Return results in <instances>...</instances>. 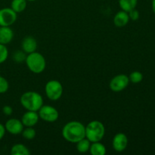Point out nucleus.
Instances as JSON below:
<instances>
[{
	"label": "nucleus",
	"mask_w": 155,
	"mask_h": 155,
	"mask_svg": "<svg viewBox=\"0 0 155 155\" xmlns=\"http://www.w3.org/2000/svg\"><path fill=\"white\" fill-rule=\"evenodd\" d=\"M61 133L66 141L77 143L86 138V127L79 121H71L64 126Z\"/></svg>",
	"instance_id": "1"
},
{
	"label": "nucleus",
	"mask_w": 155,
	"mask_h": 155,
	"mask_svg": "<svg viewBox=\"0 0 155 155\" xmlns=\"http://www.w3.org/2000/svg\"><path fill=\"white\" fill-rule=\"evenodd\" d=\"M20 102L27 110L38 111L43 105V98L38 92L29 91L21 95Z\"/></svg>",
	"instance_id": "2"
},
{
	"label": "nucleus",
	"mask_w": 155,
	"mask_h": 155,
	"mask_svg": "<svg viewBox=\"0 0 155 155\" xmlns=\"http://www.w3.org/2000/svg\"><path fill=\"white\" fill-rule=\"evenodd\" d=\"M105 134L104 124L98 120H92L86 127V138L89 142H101Z\"/></svg>",
	"instance_id": "3"
},
{
	"label": "nucleus",
	"mask_w": 155,
	"mask_h": 155,
	"mask_svg": "<svg viewBox=\"0 0 155 155\" xmlns=\"http://www.w3.org/2000/svg\"><path fill=\"white\" fill-rule=\"evenodd\" d=\"M25 62L29 70L36 74L43 72L46 67V61L44 56L36 51L28 54L26 57Z\"/></svg>",
	"instance_id": "4"
},
{
	"label": "nucleus",
	"mask_w": 155,
	"mask_h": 155,
	"mask_svg": "<svg viewBox=\"0 0 155 155\" xmlns=\"http://www.w3.org/2000/svg\"><path fill=\"white\" fill-rule=\"evenodd\" d=\"M45 92L48 99L58 101L63 94V86L58 80H49L45 84Z\"/></svg>",
	"instance_id": "5"
},
{
	"label": "nucleus",
	"mask_w": 155,
	"mask_h": 155,
	"mask_svg": "<svg viewBox=\"0 0 155 155\" xmlns=\"http://www.w3.org/2000/svg\"><path fill=\"white\" fill-rule=\"evenodd\" d=\"M39 118L48 123H53L58 120L59 113L56 108L51 105H42L38 110Z\"/></svg>",
	"instance_id": "6"
},
{
	"label": "nucleus",
	"mask_w": 155,
	"mask_h": 155,
	"mask_svg": "<svg viewBox=\"0 0 155 155\" xmlns=\"http://www.w3.org/2000/svg\"><path fill=\"white\" fill-rule=\"evenodd\" d=\"M130 83L129 77L126 74H118L115 76L109 83L110 90L115 92H119L124 90Z\"/></svg>",
	"instance_id": "7"
},
{
	"label": "nucleus",
	"mask_w": 155,
	"mask_h": 155,
	"mask_svg": "<svg viewBox=\"0 0 155 155\" xmlns=\"http://www.w3.org/2000/svg\"><path fill=\"white\" fill-rule=\"evenodd\" d=\"M17 21V13L12 8L0 9V27H10Z\"/></svg>",
	"instance_id": "8"
},
{
	"label": "nucleus",
	"mask_w": 155,
	"mask_h": 155,
	"mask_svg": "<svg viewBox=\"0 0 155 155\" xmlns=\"http://www.w3.org/2000/svg\"><path fill=\"white\" fill-rule=\"evenodd\" d=\"M114 149L117 152L125 151L128 145V138L127 135L123 133H119L114 136L112 142Z\"/></svg>",
	"instance_id": "9"
},
{
	"label": "nucleus",
	"mask_w": 155,
	"mask_h": 155,
	"mask_svg": "<svg viewBox=\"0 0 155 155\" xmlns=\"http://www.w3.org/2000/svg\"><path fill=\"white\" fill-rule=\"evenodd\" d=\"M5 130L12 135H19L22 133L24 130V125H23L21 120L15 118L8 120L5 123Z\"/></svg>",
	"instance_id": "10"
},
{
	"label": "nucleus",
	"mask_w": 155,
	"mask_h": 155,
	"mask_svg": "<svg viewBox=\"0 0 155 155\" xmlns=\"http://www.w3.org/2000/svg\"><path fill=\"white\" fill-rule=\"evenodd\" d=\"M39 119V114L37 111H32V110H27L26 113L23 114L21 117V122H22L24 127H33L36 125Z\"/></svg>",
	"instance_id": "11"
},
{
	"label": "nucleus",
	"mask_w": 155,
	"mask_h": 155,
	"mask_svg": "<svg viewBox=\"0 0 155 155\" xmlns=\"http://www.w3.org/2000/svg\"><path fill=\"white\" fill-rule=\"evenodd\" d=\"M22 50L27 54L34 52L37 48V42L33 36H26L21 42Z\"/></svg>",
	"instance_id": "12"
},
{
	"label": "nucleus",
	"mask_w": 155,
	"mask_h": 155,
	"mask_svg": "<svg viewBox=\"0 0 155 155\" xmlns=\"http://www.w3.org/2000/svg\"><path fill=\"white\" fill-rule=\"evenodd\" d=\"M130 21L128 12L124 11H120L115 15L114 18V24L117 27H124L127 25Z\"/></svg>",
	"instance_id": "13"
},
{
	"label": "nucleus",
	"mask_w": 155,
	"mask_h": 155,
	"mask_svg": "<svg viewBox=\"0 0 155 155\" xmlns=\"http://www.w3.org/2000/svg\"><path fill=\"white\" fill-rule=\"evenodd\" d=\"M14 37V32L10 27H0V43L3 45L12 42Z\"/></svg>",
	"instance_id": "14"
},
{
	"label": "nucleus",
	"mask_w": 155,
	"mask_h": 155,
	"mask_svg": "<svg viewBox=\"0 0 155 155\" xmlns=\"http://www.w3.org/2000/svg\"><path fill=\"white\" fill-rule=\"evenodd\" d=\"M89 151L92 155H104L106 154V148L100 142H92L89 148Z\"/></svg>",
	"instance_id": "15"
},
{
	"label": "nucleus",
	"mask_w": 155,
	"mask_h": 155,
	"mask_svg": "<svg viewBox=\"0 0 155 155\" xmlns=\"http://www.w3.org/2000/svg\"><path fill=\"white\" fill-rule=\"evenodd\" d=\"M138 0H119V5L123 11L130 12L136 8Z\"/></svg>",
	"instance_id": "16"
},
{
	"label": "nucleus",
	"mask_w": 155,
	"mask_h": 155,
	"mask_svg": "<svg viewBox=\"0 0 155 155\" xmlns=\"http://www.w3.org/2000/svg\"><path fill=\"white\" fill-rule=\"evenodd\" d=\"M12 155H30V152L28 148L23 144H15L11 149Z\"/></svg>",
	"instance_id": "17"
},
{
	"label": "nucleus",
	"mask_w": 155,
	"mask_h": 155,
	"mask_svg": "<svg viewBox=\"0 0 155 155\" xmlns=\"http://www.w3.org/2000/svg\"><path fill=\"white\" fill-rule=\"evenodd\" d=\"M11 8L18 13H21L27 8V0H12Z\"/></svg>",
	"instance_id": "18"
},
{
	"label": "nucleus",
	"mask_w": 155,
	"mask_h": 155,
	"mask_svg": "<svg viewBox=\"0 0 155 155\" xmlns=\"http://www.w3.org/2000/svg\"><path fill=\"white\" fill-rule=\"evenodd\" d=\"M91 142L88 140L86 138L81 139L79 142H77V150L80 153L84 154V153L88 152L90 148Z\"/></svg>",
	"instance_id": "19"
},
{
	"label": "nucleus",
	"mask_w": 155,
	"mask_h": 155,
	"mask_svg": "<svg viewBox=\"0 0 155 155\" xmlns=\"http://www.w3.org/2000/svg\"><path fill=\"white\" fill-rule=\"evenodd\" d=\"M128 77L130 82L134 83V84L141 83L142 80H143V74L141 72H139V71H133Z\"/></svg>",
	"instance_id": "20"
},
{
	"label": "nucleus",
	"mask_w": 155,
	"mask_h": 155,
	"mask_svg": "<svg viewBox=\"0 0 155 155\" xmlns=\"http://www.w3.org/2000/svg\"><path fill=\"white\" fill-rule=\"evenodd\" d=\"M22 136L27 140H32L36 136V130L33 127H27L25 130H23Z\"/></svg>",
	"instance_id": "21"
},
{
	"label": "nucleus",
	"mask_w": 155,
	"mask_h": 155,
	"mask_svg": "<svg viewBox=\"0 0 155 155\" xmlns=\"http://www.w3.org/2000/svg\"><path fill=\"white\" fill-rule=\"evenodd\" d=\"M8 56V51L5 45L0 43V64L5 61Z\"/></svg>",
	"instance_id": "22"
},
{
	"label": "nucleus",
	"mask_w": 155,
	"mask_h": 155,
	"mask_svg": "<svg viewBox=\"0 0 155 155\" xmlns=\"http://www.w3.org/2000/svg\"><path fill=\"white\" fill-rule=\"evenodd\" d=\"M26 57L27 56L25 55V52L24 51H21V50H18V51H16L13 54V60L15 61V62H18V63H21V62L25 61Z\"/></svg>",
	"instance_id": "23"
},
{
	"label": "nucleus",
	"mask_w": 155,
	"mask_h": 155,
	"mask_svg": "<svg viewBox=\"0 0 155 155\" xmlns=\"http://www.w3.org/2000/svg\"><path fill=\"white\" fill-rule=\"evenodd\" d=\"M9 84L5 78L0 76V94L5 93L8 90Z\"/></svg>",
	"instance_id": "24"
},
{
	"label": "nucleus",
	"mask_w": 155,
	"mask_h": 155,
	"mask_svg": "<svg viewBox=\"0 0 155 155\" xmlns=\"http://www.w3.org/2000/svg\"><path fill=\"white\" fill-rule=\"evenodd\" d=\"M129 17H130V20H132L133 21H136L137 20H139V11L136 10V8L133 9V10L130 11V12H128Z\"/></svg>",
	"instance_id": "25"
},
{
	"label": "nucleus",
	"mask_w": 155,
	"mask_h": 155,
	"mask_svg": "<svg viewBox=\"0 0 155 155\" xmlns=\"http://www.w3.org/2000/svg\"><path fill=\"white\" fill-rule=\"evenodd\" d=\"M2 112L5 115H7V116H10L13 113V109L11 106L9 105H5L2 107Z\"/></svg>",
	"instance_id": "26"
},
{
	"label": "nucleus",
	"mask_w": 155,
	"mask_h": 155,
	"mask_svg": "<svg viewBox=\"0 0 155 155\" xmlns=\"http://www.w3.org/2000/svg\"><path fill=\"white\" fill-rule=\"evenodd\" d=\"M5 126L3 124H0V140L3 139L5 134Z\"/></svg>",
	"instance_id": "27"
},
{
	"label": "nucleus",
	"mask_w": 155,
	"mask_h": 155,
	"mask_svg": "<svg viewBox=\"0 0 155 155\" xmlns=\"http://www.w3.org/2000/svg\"><path fill=\"white\" fill-rule=\"evenodd\" d=\"M151 7H152L153 12L155 14V0H152V3H151Z\"/></svg>",
	"instance_id": "28"
},
{
	"label": "nucleus",
	"mask_w": 155,
	"mask_h": 155,
	"mask_svg": "<svg viewBox=\"0 0 155 155\" xmlns=\"http://www.w3.org/2000/svg\"><path fill=\"white\" fill-rule=\"evenodd\" d=\"M27 1H29V2H34V1H36V0H27Z\"/></svg>",
	"instance_id": "29"
}]
</instances>
